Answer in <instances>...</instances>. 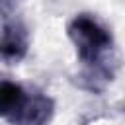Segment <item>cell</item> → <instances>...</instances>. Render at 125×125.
Instances as JSON below:
<instances>
[{"label":"cell","instance_id":"6da1fadb","mask_svg":"<svg viewBox=\"0 0 125 125\" xmlns=\"http://www.w3.org/2000/svg\"><path fill=\"white\" fill-rule=\"evenodd\" d=\"M70 35L80 49V55L88 61H96L100 53L109 45V35L104 27L96 23V20L88 16H78L70 25Z\"/></svg>","mask_w":125,"mask_h":125},{"label":"cell","instance_id":"7a4b0ae2","mask_svg":"<svg viewBox=\"0 0 125 125\" xmlns=\"http://www.w3.org/2000/svg\"><path fill=\"white\" fill-rule=\"evenodd\" d=\"M23 53H25V37H23L21 29L6 25L4 37H2V55H4V59L18 61Z\"/></svg>","mask_w":125,"mask_h":125}]
</instances>
